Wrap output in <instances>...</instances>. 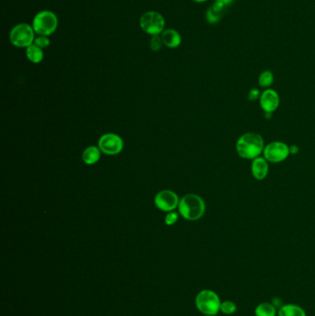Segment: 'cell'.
<instances>
[{
  "label": "cell",
  "mask_w": 315,
  "mask_h": 316,
  "mask_svg": "<svg viewBox=\"0 0 315 316\" xmlns=\"http://www.w3.org/2000/svg\"><path fill=\"white\" fill-rule=\"evenodd\" d=\"M263 137L255 132H247L240 136L236 142L238 155L244 159H255L264 153Z\"/></svg>",
  "instance_id": "6da1fadb"
},
{
  "label": "cell",
  "mask_w": 315,
  "mask_h": 316,
  "mask_svg": "<svg viewBox=\"0 0 315 316\" xmlns=\"http://www.w3.org/2000/svg\"><path fill=\"white\" fill-rule=\"evenodd\" d=\"M179 211L183 218L196 221L203 217L206 212V204L197 194H186L180 201Z\"/></svg>",
  "instance_id": "7a4b0ae2"
},
{
  "label": "cell",
  "mask_w": 315,
  "mask_h": 316,
  "mask_svg": "<svg viewBox=\"0 0 315 316\" xmlns=\"http://www.w3.org/2000/svg\"><path fill=\"white\" fill-rule=\"evenodd\" d=\"M32 26L37 35L50 36L58 29V16L50 10H42L33 17Z\"/></svg>",
  "instance_id": "3957f363"
},
{
  "label": "cell",
  "mask_w": 315,
  "mask_h": 316,
  "mask_svg": "<svg viewBox=\"0 0 315 316\" xmlns=\"http://www.w3.org/2000/svg\"><path fill=\"white\" fill-rule=\"evenodd\" d=\"M221 303L218 295L211 290L201 291L195 299L197 309L205 316H216L220 312Z\"/></svg>",
  "instance_id": "277c9868"
},
{
  "label": "cell",
  "mask_w": 315,
  "mask_h": 316,
  "mask_svg": "<svg viewBox=\"0 0 315 316\" xmlns=\"http://www.w3.org/2000/svg\"><path fill=\"white\" fill-rule=\"evenodd\" d=\"M35 32L32 25L28 23H19L14 26L9 32V41L12 45L19 48H27L33 45Z\"/></svg>",
  "instance_id": "5b68a950"
},
{
  "label": "cell",
  "mask_w": 315,
  "mask_h": 316,
  "mask_svg": "<svg viewBox=\"0 0 315 316\" xmlns=\"http://www.w3.org/2000/svg\"><path fill=\"white\" fill-rule=\"evenodd\" d=\"M139 21L142 31L152 36L161 35L165 31L166 20L163 15L157 11L150 10L143 13Z\"/></svg>",
  "instance_id": "8992f818"
},
{
  "label": "cell",
  "mask_w": 315,
  "mask_h": 316,
  "mask_svg": "<svg viewBox=\"0 0 315 316\" xmlns=\"http://www.w3.org/2000/svg\"><path fill=\"white\" fill-rule=\"evenodd\" d=\"M290 155V146L283 142H272L264 147V157L271 163H280Z\"/></svg>",
  "instance_id": "52a82bcc"
},
{
  "label": "cell",
  "mask_w": 315,
  "mask_h": 316,
  "mask_svg": "<svg viewBox=\"0 0 315 316\" xmlns=\"http://www.w3.org/2000/svg\"><path fill=\"white\" fill-rule=\"evenodd\" d=\"M124 143L120 136L115 133H106L101 136L98 142V147L101 152L107 155H115L122 151Z\"/></svg>",
  "instance_id": "ba28073f"
},
{
  "label": "cell",
  "mask_w": 315,
  "mask_h": 316,
  "mask_svg": "<svg viewBox=\"0 0 315 316\" xmlns=\"http://www.w3.org/2000/svg\"><path fill=\"white\" fill-rule=\"evenodd\" d=\"M180 198L172 191H161L155 195V205L161 211L172 212L180 205Z\"/></svg>",
  "instance_id": "9c48e42d"
},
{
  "label": "cell",
  "mask_w": 315,
  "mask_h": 316,
  "mask_svg": "<svg viewBox=\"0 0 315 316\" xmlns=\"http://www.w3.org/2000/svg\"><path fill=\"white\" fill-rule=\"evenodd\" d=\"M280 98L277 92L273 89L264 91L260 97V105L265 113H273L278 108Z\"/></svg>",
  "instance_id": "30bf717a"
},
{
  "label": "cell",
  "mask_w": 315,
  "mask_h": 316,
  "mask_svg": "<svg viewBox=\"0 0 315 316\" xmlns=\"http://www.w3.org/2000/svg\"><path fill=\"white\" fill-rule=\"evenodd\" d=\"M268 172H269L268 161L264 157L259 156L257 158L252 160L251 173L256 180L263 181L267 177Z\"/></svg>",
  "instance_id": "8fae6325"
},
{
  "label": "cell",
  "mask_w": 315,
  "mask_h": 316,
  "mask_svg": "<svg viewBox=\"0 0 315 316\" xmlns=\"http://www.w3.org/2000/svg\"><path fill=\"white\" fill-rule=\"evenodd\" d=\"M164 45L168 48H177L181 45L182 38L180 32L175 29H166L161 34Z\"/></svg>",
  "instance_id": "7c38bea8"
},
{
  "label": "cell",
  "mask_w": 315,
  "mask_h": 316,
  "mask_svg": "<svg viewBox=\"0 0 315 316\" xmlns=\"http://www.w3.org/2000/svg\"><path fill=\"white\" fill-rule=\"evenodd\" d=\"M277 316H307V315L300 305L289 304H284L278 309Z\"/></svg>",
  "instance_id": "4fadbf2b"
},
{
  "label": "cell",
  "mask_w": 315,
  "mask_h": 316,
  "mask_svg": "<svg viewBox=\"0 0 315 316\" xmlns=\"http://www.w3.org/2000/svg\"><path fill=\"white\" fill-rule=\"evenodd\" d=\"M225 8V6L215 2L210 8H208V10L206 11V20L211 23L214 24L220 21V19L222 18L223 15V10Z\"/></svg>",
  "instance_id": "5bb4252c"
},
{
  "label": "cell",
  "mask_w": 315,
  "mask_h": 316,
  "mask_svg": "<svg viewBox=\"0 0 315 316\" xmlns=\"http://www.w3.org/2000/svg\"><path fill=\"white\" fill-rule=\"evenodd\" d=\"M101 157V150L97 146H89L83 153V160L87 165H95Z\"/></svg>",
  "instance_id": "9a60e30c"
},
{
  "label": "cell",
  "mask_w": 315,
  "mask_h": 316,
  "mask_svg": "<svg viewBox=\"0 0 315 316\" xmlns=\"http://www.w3.org/2000/svg\"><path fill=\"white\" fill-rule=\"evenodd\" d=\"M26 57L33 64H39L44 59V51L37 45H32L26 48Z\"/></svg>",
  "instance_id": "2e32d148"
},
{
  "label": "cell",
  "mask_w": 315,
  "mask_h": 316,
  "mask_svg": "<svg viewBox=\"0 0 315 316\" xmlns=\"http://www.w3.org/2000/svg\"><path fill=\"white\" fill-rule=\"evenodd\" d=\"M255 316H277V307L271 303L258 304L254 310Z\"/></svg>",
  "instance_id": "e0dca14e"
},
{
  "label": "cell",
  "mask_w": 315,
  "mask_h": 316,
  "mask_svg": "<svg viewBox=\"0 0 315 316\" xmlns=\"http://www.w3.org/2000/svg\"><path fill=\"white\" fill-rule=\"evenodd\" d=\"M274 83V75L270 71H264L259 76V84L261 87L268 88Z\"/></svg>",
  "instance_id": "ac0fdd59"
},
{
  "label": "cell",
  "mask_w": 315,
  "mask_h": 316,
  "mask_svg": "<svg viewBox=\"0 0 315 316\" xmlns=\"http://www.w3.org/2000/svg\"><path fill=\"white\" fill-rule=\"evenodd\" d=\"M237 305L231 301H225L221 303L220 306V312L226 316H231L237 312Z\"/></svg>",
  "instance_id": "d6986e66"
},
{
  "label": "cell",
  "mask_w": 315,
  "mask_h": 316,
  "mask_svg": "<svg viewBox=\"0 0 315 316\" xmlns=\"http://www.w3.org/2000/svg\"><path fill=\"white\" fill-rule=\"evenodd\" d=\"M33 45H37L40 48L44 49V48H47L49 45H51V40L49 38V36L38 35L34 39Z\"/></svg>",
  "instance_id": "ffe728a7"
},
{
  "label": "cell",
  "mask_w": 315,
  "mask_h": 316,
  "mask_svg": "<svg viewBox=\"0 0 315 316\" xmlns=\"http://www.w3.org/2000/svg\"><path fill=\"white\" fill-rule=\"evenodd\" d=\"M163 41L161 35H154L150 40V48L153 52H158L163 46Z\"/></svg>",
  "instance_id": "44dd1931"
},
{
  "label": "cell",
  "mask_w": 315,
  "mask_h": 316,
  "mask_svg": "<svg viewBox=\"0 0 315 316\" xmlns=\"http://www.w3.org/2000/svg\"><path fill=\"white\" fill-rule=\"evenodd\" d=\"M179 219V214L176 212H168L167 215H166V218H165V222L167 224V226H173L177 221Z\"/></svg>",
  "instance_id": "7402d4cb"
},
{
  "label": "cell",
  "mask_w": 315,
  "mask_h": 316,
  "mask_svg": "<svg viewBox=\"0 0 315 316\" xmlns=\"http://www.w3.org/2000/svg\"><path fill=\"white\" fill-rule=\"evenodd\" d=\"M261 95H262V94L260 93V91L258 90V89H255V88H253V89H251V90L249 92L248 98H249L250 101H254V100L260 99Z\"/></svg>",
  "instance_id": "603a6c76"
},
{
  "label": "cell",
  "mask_w": 315,
  "mask_h": 316,
  "mask_svg": "<svg viewBox=\"0 0 315 316\" xmlns=\"http://www.w3.org/2000/svg\"><path fill=\"white\" fill-rule=\"evenodd\" d=\"M234 1H235V0H215V2L220 3V4H222V5H224L225 6L231 5Z\"/></svg>",
  "instance_id": "cb8c5ba5"
},
{
  "label": "cell",
  "mask_w": 315,
  "mask_h": 316,
  "mask_svg": "<svg viewBox=\"0 0 315 316\" xmlns=\"http://www.w3.org/2000/svg\"><path fill=\"white\" fill-rule=\"evenodd\" d=\"M290 154H292V155H296L299 153V147L297 145L290 146Z\"/></svg>",
  "instance_id": "d4e9b609"
},
{
  "label": "cell",
  "mask_w": 315,
  "mask_h": 316,
  "mask_svg": "<svg viewBox=\"0 0 315 316\" xmlns=\"http://www.w3.org/2000/svg\"><path fill=\"white\" fill-rule=\"evenodd\" d=\"M194 2H196V3H204V2H206L207 0H193Z\"/></svg>",
  "instance_id": "484cf974"
},
{
  "label": "cell",
  "mask_w": 315,
  "mask_h": 316,
  "mask_svg": "<svg viewBox=\"0 0 315 316\" xmlns=\"http://www.w3.org/2000/svg\"></svg>",
  "instance_id": "4316f807"
}]
</instances>
